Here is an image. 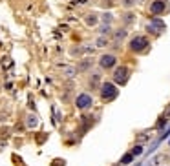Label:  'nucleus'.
Segmentation results:
<instances>
[{"label":"nucleus","instance_id":"f257e3e1","mask_svg":"<svg viewBox=\"0 0 170 166\" xmlns=\"http://www.w3.org/2000/svg\"><path fill=\"white\" fill-rule=\"evenodd\" d=\"M148 47H150V40L143 35H137L130 40V50L134 53H144V51H148Z\"/></svg>","mask_w":170,"mask_h":166},{"label":"nucleus","instance_id":"f03ea898","mask_svg":"<svg viewBox=\"0 0 170 166\" xmlns=\"http://www.w3.org/2000/svg\"><path fill=\"white\" fill-rule=\"evenodd\" d=\"M117 95H119V89H117V86L113 82H104L101 86V99L103 101L110 102V101H113L117 97Z\"/></svg>","mask_w":170,"mask_h":166},{"label":"nucleus","instance_id":"7ed1b4c3","mask_svg":"<svg viewBox=\"0 0 170 166\" xmlns=\"http://www.w3.org/2000/svg\"><path fill=\"white\" fill-rule=\"evenodd\" d=\"M128 79H130V69L126 68V66H119V68H115V73H113V80H115V84H126L128 82Z\"/></svg>","mask_w":170,"mask_h":166},{"label":"nucleus","instance_id":"20e7f679","mask_svg":"<svg viewBox=\"0 0 170 166\" xmlns=\"http://www.w3.org/2000/svg\"><path fill=\"white\" fill-rule=\"evenodd\" d=\"M91 104H93V99L90 97L88 93H81V95H77V99H75V106H77L79 110H90V108H91Z\"/></svg>","mask_w":170,"mask_h":166},{"label":"nucleus","instance_id":"39448f33","mask_svg":"<svg viewBox=\"0 0 170 166\" xmlns=\"http://www.w3.org/2000/svg\"><path fill=\"white\" fill-rule=\"evenodd\" d=\"M166 8H168L166 0H152V4H150V13L156 15V17H159V15H163V13L166 11Z\"/></svg>","mask_w":170,"mask_h":166},{"label":"nucleus","instance_id":"423d86ee","mask_svg":"<svg viewBox=\"0 0 170 166\" xmlns=\"http://www.w3.org/2000/svg\"><path fill=\"white\" fill-rule=\"evenodd\" d=\"M115 64H117V57H115V55L106 53V55H103V57L99 59V66H101L103 69H112V68H115Z\"/></svg>","mask_w":170,"mask_h":166},{"label":"nucleus","instance_id":"0eeeda50","mask_svg":"<svg viewBox=\"0 0 170 166\" xmlns=\"http://www.w3.org/2000/svg\"><path fill=\"white\" fill-rule=\"evenodd\" d=\"M165 28H166V26H165V22H163L161 18H154L148 26H147V29H148L150 33H161Z\"/></svg>","mask_w":170,"mask_h":166},{"label":"nucleus","instance_id":"6e6552de","mask_svg":"<svg viewBox=\"0 0 170 166\" xmlns=\"http://www.w3.org/2000/svg\"><path fill=\"white\" fill-rule=\"evenodd\" d=\"M126 33H128V31H126L125 28H121V29H117V31H115L113 38H115L117 42H121V40H125V38H126Z\"/></svg>","mask_w":170,"mask_h":166},{"label":"nucleus","instance_id":"1a4fd4ad","mask_svg":"<svg viewBox=\"0 0 170 166\" xmlns=\"http://www.w3.org/2000/svg\"><path fill=\"white\" fill-rule=\"evenodd\" d=\"M84 22L88 24V26H97V15L95 13H88L86 18H84Z\"/></svg>","mask_w":170,"mask_h":166},{"label":"nucleus","instance_id":"9d476101","mask_svg":"<svg viewBox=\"0 0 170 166\" xmlns=\"http://www.w3.org/2000/svg\"><path fill=\"white\" fill-rule=\"evenodd\" d=\"M97 29H99V33H101L103 37H106V35H110V24H101Z\"/></svg>","mask_w":170,"mask_h":166},{"label":"nucleus","instance_id":"9b49d317","mask_svg":"<svg viewBox=\"0 0 170 166\" xmlns=\"http://www.w3.org/2000/svg\"><path fill=\"white\" fill-rule=\"evenodd\" d=\"M28 126L29 128H37L39 126V119L35 115H28Z\"/></svg>","mask_w":170,"mask_h":166},{"label":"nucleus","instance_id":"f8f14e48","mask_svg":"<svg viewBox=\"0 0 170 166\" xmlns=\"http://www.w3.org/2000/svg\"><path fill=\"white\" fill-rule=\"evenodd\" d=\"M95 46H97V47H104V46H108V38L101 35L99 38H97V40H95Z\"/></svg>","mask_w":170,"mask_h":166},{"label":"nucleus","instance_id":"ddd939ff","mask_svg":"<svg viewBox=\"0 0 170 166\" xmlns=\"http://www.w3.org/2000/svg\"><path fill=\"white\" fill-rule=\"evenodd\" d=\"M132 159H134V155H132V152H130V153L123 155V159H121V164H130V162H132Z\"/></svg>","mask_w":170,"mask_h":166},{"label":"nucleus","instance_id":"4468645a","mask_svg":"<svg viewBox=\"0 0 170 166\" xmlns=\"http://www.w3.org/2000/svg\"><path fill=\"white\" fill-rule=\"evenodd\" d=\"M91 66V60H86V62H81L79 64V71H86L88 68Z\"/></svg>","mask_w":170,"mask_h":166},{"label":"nucleus","instance_id":"2eb2a0df","mask_svg":"<svg viewBox=\"0 0 170 166\" xmlns=\"http://www.w3.org/2000/svg\"><path fill=\"white\" fill-rule=\"evenodd\" d=\"M112 22V13H103V24H110Z\"/></svg>","mask_w":170,"mask_h":166},{"label":"nucleus","instance_id":"dca6fc26","mask_svg":"<svg viewBox=\"0 0 170 166\" xmlns=\"http://www.w3.org/2000/svg\"><path fill=\"white\" fill-rule=\"evenodd\" d=\"M141 153H143V146H141V144L132 150V155H141Z\"/></svg>","mask_w":170,"mask_h":166},{"label":"nucleus","instance_id":"f3484780","mask_svg":"<svg viewBox=\"0 0 170 166\" xmlns=\"http://www.w3.org/2000/svg\"><path fill=\"white\" fill-rule=\"evenodd\" d=\"M64 71H66V73H64L66 77H73V75H75V69H73V68H66Z\"/></svg>","mask_w":170,"mask_h":166},{"label":"nucleus","instance_id":"a211bd4d","mask_svg":"<svg viewBox=\"0 0 170 166\" xmlns=\"http://www.w3.org/2000/svg\"><path fill=\"white\" fill-rule=\"evenodd\" d=\"M125 22L132 24V22H134V15H132V13H126V15H125Z\"/></svg>","mask_w":170,"mask_h":166},{"label":"nucleus","instance_id":"6ab92c4d","mask_svg":"<svg viewBox=\"0 0 170 166\" xmlns=\"http://www.w3.org/2000/svg\"><path fill=\"white\" fill-rule=\"evenodd\" d=\"M123 4H125L126 8H130V6H134L135 2H134V0H123Z\"/></svg>","mask_w":170,"mask_h":166},{"label":"nucleus","instance_id":"aec40b11","mask_svg":"<svg viewBox=\"0 0 170 166\" xmlns=\"http://www.w3.org/2000/svg\"><path fill=\"white\" fill-rule=\"evenodd\" d=\"M168 144H170V140H168Z\"/></svg>","mask_w":170,"mask_h":166}]
</instances>
